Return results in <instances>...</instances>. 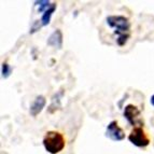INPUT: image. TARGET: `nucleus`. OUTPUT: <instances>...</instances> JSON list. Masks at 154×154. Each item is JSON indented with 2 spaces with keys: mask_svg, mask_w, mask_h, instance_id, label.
<instances>
[{
  "mask_svg": "<svg viewBox=\"0 0 154 154\" xmlns=\"http://www.w3.org/2000/svg\"><path fill=\"white\" fill-rule=\"evenodd\" d=\"M106 21L111 28L114 29V32L118 36L116 43L120 46L125 45L129 38L131 29V22L128 18L123 15H110L106 18Z\"/></svg>",
  "mask_w": 154,
  "mask_h": 154,
  "instance_id": "nucleus-1",
  "label": "nucleus"
},
{
  "mask_svg": "<svg viewBox=\"0 0 154 154\" xmlns=\"http://www.w3.org/2000/svg\"><path fill=\"white\" fill-rule=\"evenodd\" d=\"M44 149L50 154H57L64 150L66 146V140L62 133L56 131H46L42 140Z\"/></svg>",
  "mask_w": 154,
  "mask_h": 154,
  "instance_id": "nucleus-2",
  "label": "nucleus"
},
{
  "mask_svg": "<svg viewBox=\"0 0 154 154\" xmlns=\"http://www.w3.org/2000/svg\"><path fill=\"white\" fill-rule=\"evenodd\" d=\"M128 140L138 148H146L150 144V138L141 126L134 127L128 135Z\"/></svg>",
  "mask_w": 154,
  "mask_h": 154,
  "instance_id": "nucleus-3",
  "label": "nucleus"
},
{
  "mask_svg": "<svg viewBox=\"0 0 154 154\" xmlns=\"http://www.w3.org/2000/svg\"><path fill=\"white\" fill-rule=\"evenodd\" d=\"M106 136L113 141H122L125 138V133L119 126L116 121H111L106 129Z\"/></svg>",
  "mask_w": 154,
  "mask_h": 154,
  "instance_id": "nucleus-4",
  "label": "nucleus"
},
{
  "mask_svg": "<svg viewBox=\"0 0 154 154\" xmlns=\"http://www.w3.org/2000/svg\"><path fill=\"white\" fill-rule=\"evenodd\" d=\"M140 110H139L138 108H137L136 106L131 105V103H129V105H127L125 107V109H124V118L127 120V122H128L131 125H137V123H141V121H140Z\"/></svg>",
  "mask_w": 154,
  "mask_h": 154,
  "instance_id": "nucleus-5",
  "label": "nucleus"
},
{
  "mask_svg": "<svg viewBox=\"0 0 154 154\" xmlns=\"http://www.w3.org/2000/svg\"><path fill=\"white\" fill-rule=\"evenodd\" d=\"M46 105V99L44 96L39 95L35 98L33 103H31L30 109H29V112L32 116H37L39 113H41V111L43 110V108Z\"/></svg>",
  "mask_w": 154,
  "mask_h": 154,
  "instance_id": "nucleus-6",
  "label": "nucleus"
},
{
  "mask_svg": "<svg viewBox=\"0 0 154 154\" xmlns=\"http://www.w3.org/2000/svg\"><path fill=\"white\" fill-rule=\"evenodd\" d=\"M48 44L51 46H54L57 49H62L63 46V33L59 29H56L54 32L48 39Z\"/></svg>",
  "mask_w": 154,
  "mask_h": 154,
  "instance_id": "nucleus-7",
  "label": "nucleus"
},
{
  "mask_svg": "<svg viewBox=\"0 0 154 154\" xmlns=\"http://www.w3.org/2000/svg\"><path fill=\"white\" fill-rule=\"evenodd\" d=\"M55 9H56V3H52V5L45 12L42 14V17H41V26H46L50 24V21H51V16L52 14L54 13Z\"/></svg>",
  "mask_w": 154,
  "mask_h": 154,
  "instance_id": "nucleus-8",
  "label": "nucleus"
},
{
  "mask_svg": "<svg viewBox=\"0 0 154 154\" xmlns=\"http://www.w3.org/2000/svg\"><path fill=\"white\" fill-rule=\"evenodd\" d=\"M35 3H36V5H39V12L40 13H44L52 5V3L48 0H40V1H36Z\"/></svg>",
  "mask_w": 154,
  "mask_h": 154,
  "instance_id": "nucleus-9",
  "label": "nucleus"
},
{
  "mask_svg": "<svg viewBox=\"0 0 154 154\" xmlns=\"http://www.w3.org/2000/svg\"><path fill=\"white\" fill-rule=\"evenodd\" d=\"M11 72H12V68H11L10 65L7 64V63H3V64L1 65V75H2V78L8 79V78L10 77Z\"/></svg>",
  "mask_w": 154,
  "mask_h": 154,
  "instance_id": "nucleus-10",
  "label": "nucleus"
},
{
  "mask_svg": "<svg viewBox=\"0 0 154 154\" xmlns=\"http://www.w3.org/2000/svg\"><path fill=\"white\" fill-rule=\"evenodd\" d=\"M150 103H151V105L154 107V95L152 96V97H151V99H150Z\"/></svg>",
  "mask_w": 154,
  "mask_h": 154,
  "instance_id": "nucleus-11",
  "label": "nucleus"
}]
</instances>
